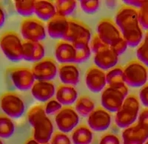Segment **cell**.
<instances>
[{
    "instance_id": "cell-19",
    "label": "cell",
    "mask_w": 148,
    "mask_h": 144,
    "mask_svg": "<svg viewBox=\"0 0 148 144\" xmlns=\"http://www.w3.org/2000/svg\"><path fill=\"white\" fill-rule=\"evenodd\" d=\"M95 66L102 70H109L116 66L119 61V55L108 47L94 55Z\"/></svg>"
},
{
    "instance_id": "cell-42",
    "label": "cell",
    "mask_w": 148,
    "mask_h": 144,
    "mask_svg": "<svg viewBox=\"0 0 148 144\" xmlns=\"http://www.w3.org/2000/svg\"><path fill=\"white\" fill-rule=\"evenodd\" d=\"M138 122L148 126V108H145L139 112Z\"/></svg>"
},
{
    "instance_id": "cell-24",
    "label": "cell",
    "mask_w": 148,
    "mask_h": 144,
    "mask_svg": "<svg viewBox=\"0 0 148 144\" xmlns=\"http://www.w3.org/2000/svg\"><path fill=\"white\" fill-rule=\"evenodd\" d=\"M34 14L42 22H48L56 15L55 2L47 0L36 1Z\"/></svg>"
},
{
    "instance_id": "cell-4",
    "label": "cell",
    "mask_w": 148,
    "mask_h": 144,
    "mask_svg": "<svg viewBox=\"0 0 148 144\" xmlns=\"http://www.w3.org/2000/svg\"><path fill=\"white\" fill-rule=\"evenodd\" d=\"M128 87L126 84L108 85L102 91L101 103L102 107L110 112H117L121 107L128 96Z\"/></svg>"
},
{
    "instance_id": "cell-25",
    "label": "cell",
    "mask_w": 148,
    "mask_h": 144,
    "mask_svg": "<svg viewBox=\"0 0 148 144\" xmlns=\"http://www.w3.org/2000/svg\"><path fill=\"white\" fill-rule=\"evenodd\" d=\"M92 130L86 125H80L73 131L71 138L73 144H90L92 141Z\"/></svg>"
},
{
    "instance_id": "cell-39",
    "label": "cell",
    "mask_w": 148,
    "mask_h": 144,
    "mask_svg": "<svg viewBox=\"0 0 148 144\" xmlns=\"http://www.w3.org/2000/svg\"><path fill=\"white\" fill-rule=\"evenodd\" d=\"M99 144H121V142L116 134L108 133L101 137Z\"/></svg>"
},
{
    "instance_id": "cell-17",
    "label": "cell",
    "mask_w": 148,
    "mask_h": 144,
    "mask_svg": "<svg viewBox=\"0 0 148 144\" xmlns=\"http://www.w3.org/2000/svg\"><path fill=\"white\" fill-rule=\"evenodd\" d=\"M22 58L27 61L36 62L44 59L45 47L40 42L22 41Z\"/></svg>"
},
{
    "instance_id": "cell-21",
    "label": "cell",
    "mask_w": 148,
    "mask_h": 144,
    "mask_svg": "<svg viewBox=\"0 0 148 144\" xmlns=\"http://www.w3.org/2000/svg\"><path fill=\"white\" fill-rule=\"evenodd\" d=\"M123 141L145 143L148 140V126L136 122L122 132Z\"/></svg>"
},
{
    "instance_id": "cell-18",
    "label": "cell",
    "mask_w": 148,
    "mask_h": 144,
    "mask_svg": "<svg viewBox=\"0 0 148 144\" xmlns=\"http://www.w3.org/2000/svg\"><path fill=\"white\" fill-rule=\"evenodd\" d=\"M56 87L52 81H36L31 87V93L34 98L40 102H47L56 94Z\"/></svg>"
},
{
    "instance_id": "cell-22",
    "label": "cell",
    "mask_w": 148,
    "mask_h": 144,
    "mask_svg": "<svg viewBox=\"0 0 148 144\" xmlns=\"http://www.w3.org/2000/svg\"><path fill=\"white\" fill-rule=\"evenodd\" d=\"M58 72L63 84L76 86L79 83L80 72L77 66L73 63L61 64L58 68Z\"/></svg>"
},
{
    "instance_id": "cell-9",
    "label": "cell",
    "mask_w": 148,
    "mask_h": 144,
    "mask_svg": "<svg viewBox=\"0 0 148 144\" xmlns=\"http://www.w3.org/2000/svg\"><path fill=\"white\" fill-rule=\"evenodd\" d=\"M14 87L20 91L31 89L36 81L32 70L26 67H14L7 70Z\"/></svg>"
},
{
    "instance_id": "cell-47",
    "label": "cell",
    "mask_w": 148,
    "mask_h": 144,
    "mask_svg": "<svg viewBox=\"0 0 148 144\" xmlns=\"http://www.w3.org/2000/svg\"><path fill=\"white\" fill-rule=\"evenodd\" d=\"M0 144H4L3 142H2V140H1V139H0Z\"/></svg>"
},
{
    "instance_id": "cell-11",
    "label": "cell",
    "mask_w": 148,
    "mask_h": 144,
    "mask_svg": "<svg viewBox=\"0 0 148 144\" xmlns=\"http://www.w3.org/2000/svg\"><path fill=\"white\" fill-rule=\"evenodd\" d=\"M79 115L71 106H64L55 116V122L60 132L68 133L78 126Z\"/></svg>"
},
{
    "instance_id": "cell-7",
    "label": "cell",
    "mask_w": 148,
    "mask_h": 144,
    "mask_svg": "<svg viewBox=\"0 0 148 144\" xmlns=\"http://www.w3.org/2000/svg\"><path fill=\"white\" fill-rule=\"evenodd\" d=\"M0 108L10 118L22 117L25 111V105L22 98L14 92H5L0 97Z\"/></svg>"
},
{
    "instance_id": "cell-34",
    "label": "cell",
    "mask_w": 148,
    "mask_h": 144,
    "mask_svg": "<svg viewBox=\"0 0 148 144\" xmlns=\"http://www.w3.org/2000/svg\"><path fill=\"white\" fill-rule=\"evenodd\" d=\"M80 6L86 14H94L99 8V2L98 0H82L80 1Z\"/></svg>"
},
{
    "instance_id": "cell-37",
    "label": "cell",
    "mask_w": 148,
    "mask_h": 144,
    "mask_svg": "<svg viewBox=\"0 0 148 144\" xmlns=\"http://www.w3.org/2000/svg\"><path fill=\"white\" fill-rule=\"evenodd\" d=\"M50 144H71V141L66 133L56 132L53 134Z\"/></svg>"
},
{
    "instance_id": "cell-6",
    "label": "cell",
    "mask_w": 148,
    "mask_h": 144,
    "mask_svg": "<svg viewBox=\"0 0 148 144\" xmlns=\"http://www.w3.org/2000/svg\"><path fill=\"white\" fill-rule=\"evenodd\" d=\"M123 69L125 84L127 87L138 88L146 84L148 80V69L139 61H130Z\"/></svg>"
},
{
    "instance_id": "cell-15",
    "label": "cell",
    "mask_w": 148,
    "mask_h": 144,
    "mask_svg": "<svg viewBox=\"0 0 148 144\" xmlns=\"http://www.w3.org/2000/svg\"><path fill=\"white\" fill-rule=\"evenodd\" d=\"M88 126L92 130L96 132L107 130L111 124L110 112L101 106L97 107L88 116Z\"/></svg>"
},
{
    "instance_id": "cell-29",
    "label": "cell",
    "mask_w": 148,
    "mask_h": 144,
    "mask_svg": "<svg viewBox=\"0 0 148 144\" xmlns=\"http://www.w3.org/2000/svg\"><path fill=\"white\" fill-rule=\"evenodd\" d=\"M56 14L68 18L76 9V1L75 0H58L55 2Z\"/></svg>"
},
{
    "instance_id": "cell-40",
    "label": "cell",
    "mask_w": 148,
    "mask_h": 144,
    "mask_svg": "<svg viewBox=\"0 0 148 144\" xmlns=\"http://www.w3.org/2000/svg\"><path fill=\"white\" fill-rule=\"evenodd\" d=\"M139 101L145 106L146 108H148V84L141 87L139 91Z\"/></svg>"
},
{
    "instance_id": "cell-23",
    "label": "cell",
    "mask_w": 148,
    "mask_h": 144,
    "mask_svg": "<svg viewBox=\"0 0 148 144\" xmlns=\"http://www.w3.org/2000/svg\"><path fill=\"white\" fill-rule=\"evenodd\" d=\"M56 99L62 105L68 106L77 101V90L74 86L61 84L56 90Z\"/></svg>"
},
{
    "instance_id": "cell-2",
    "label": "cell",
    "mask_w": 148,
    "mask_h": 144,
    "mask_svg": "<svg viewBox=\"0 0 148 144\" xmlns=\"http://www.w3.org/2000/svg\"><path fill=\"white\" fill-rule=\"evenodd\" d=\"M27 121L34 128L33 138L39 143H47L53 134V124L45 113L44 106L35 105L27 112Z\"/></svg>"
},
{
    "instance_id": "cell-8",
    "label": "cell",
    "mask_w": 148,
    "mask_h": 144,
    "mask_svg": "<svg viewBox=\"0 0 148 144\" xmlns=\"http://www.w3.org/2000/svg\"><path fill=\"white\" fill-rule=\"evenodd\" d=\"M20 31L24 40L41 42L46 37L44 22L36 17L24 18L21 22Z\"/></svg>"
},
{
    "instance_id": "cell-45",
    "label": "cell",
    "mask_w": 148,
    "mask_h": 144,
    "mask_svg": "<svg viewBox=\"0 0 148 144\" xmlns=\"http://www.w3.org/2000/svg\"><path fill=\"white\" fill-rule=\"evenodd\" d=\"M123 144H143L141 143L133 142V141H123Z\"/></svg>"
},
{
    "instance_id": "cell-30",
    "label": "cell",
    "mask_w": 148,
    "mask_h": 144,
    "mask_svg": "<svg viewBox=\"0 0 148 144\" xmlns=\"http://www.w3.org/2000/svg\"><path fill=\"white\" fill-rule=\"evenodd\" d=\"M107 84L108 85H118L125 84L124 69L121 66H116L106 73Z\"/></svg>"
},
{
    "instance_id": "cell-5",
    "label": "cell",
    "mask_w": 148,
    "mask_h": 144,
    "mask_svg": "<svg viewBox=\"0 0 148 144\" xmlns=\"http://www.w3.org/2000/svg\"><path fill=\"white\" fill-rule=\"evenodd\" d=\"M0 48L8 60L20 61L22 58V41L15 31H6L0 35Z\"/></svg>"
},
{
    "instance_id": "cell-38",
    "label": "cell",
    "mask_w": 148,
    "mask_h": 144,
    "mask_svg": "<svg viewBox=\"0 0 148 144\" xmlns=\"http://www.w3.org/2000/svg\"><path fill=\"white\" fill-rule=\"evenodd\" d=\"M110 47L119 55L121 54L124 53L126 51V50L128 47V44L126 41H125V39L122 37L121 39H120L119 40L117 41L116 43H114L113 44L110 46Z\"/></svg>"
},
{
    "instance_id": "cell-43",
    "label": "cell",
    "mask_w": 148,
    "mask_h": 144,
    "mask_svg": "<svg viewBox=\"0 0 148 144\" xmlns=\"http://www.w3.org/2000/svg\"><path fill=\"white\" fill-rule=\"evenodd\" d=\"M5 21V14L3 9L0 7V28L3 26Z\"/></svg>"
},
{
    "instance_id": "cell-1",
    "label": "cell",
    "mask_w": 148,
    "mask_h": 144,
    "mask_svg": "<svg viewBox=\"0 0 148 144\" xmlns=\"http://www.w3.org/2000/svg\"><path fill=\"white\" fill-rule=\"evenodd\" d=\"M115 22L128 47H138L143 41L144 33L138 22V10L128 5H123L116 14Z\"/></svg>"
},
{
    "instance_id": "cell-13",
    "label": "cell",
    "mask_w": 148,
    "mask_h": 144,
    "mask_svg": "<svg viewBox=\"0 0 148 144\" xmlns=\"http://www.w3.org/2000/svg\"><path fill=\"white\" fill-rule=\"evenodd\" d=\"M32 72L36 81H51L57 75L58 68L55 60L52 58H44L42 60L34 63Z\"/></svg>"
},
{
    "instance_id": "cell-32",
    "label": "cell",
    "mask_w": 148,
    "mask_h": 144,
    "mask_svg": "<svg viewBox=\"0 0 148 144\" xmlns=\"http://www.w3.org/2000/svg\"><path fill=\"white\" fill-rule=\"evenodd\" d=\"M138 60L148 67V40L145 39L138 45L136 51Z\"/></svg>"
},
{
    "instance_id": "cell-41",
    "label": "cell",
    "mask_w": 148,
    "mask_h": 144,
    "mask_svg": "<svg viewBox=\"0 0 148 144\" xmlns=\"http://www.w3.org/2000/svg\"><path fill=\"white\" fill-rule=\"evenodd\" d=\"M124 2L126 5L138 10L143 6H145V5H147L148 3V1H130V0H126V1H124Z\"/></svg>"
},
{
    "instance_id": "cell-46",
    "label": "cell",
    "mask_w": 148,
    "mask_h": 144,
    "mask_svg": "<svg viewBox=\"0 0 148 144\" xmlns=\"http://www.w3.org/2000/svg\"><path fill=\"white\" fill-rule=\"evenodd\" d=\"M145 39H147V40H148V30H147V31L146 34H145Z\"/></svg>"
},
{
    "instance_id": "cell-35",
    "label": "cell",
    "mask_w": 148,
    "mask_h": 144,
    "mask_svg": "<svg viewBox=\"0 0 148 144\" xmlns=\"http://www.w3.org/2000/svg\"><path fill=\"white\" fill-rule=\"evenodd\" d=\"M44 109L47 115H56L62 109V105L56 99H51L45 103L44 105Z\"/></svg>"
},
{
    "instance_id": "cell-31",
    "label": "cell",
    "mask_w": 148,
    "mask_h": 144,
    "mask_svg": "<svg viewBox=\"0 0 148 144\" xmlns=\"http://www.w3.org/2000/svg\"><path fill=\"white\" fill-rule=\"evenodd\" d=\"M73 45L76 49L75 63H82L89 59L91 55V50L89 43L81 42L73 44Z\"/></svg>"
},
{
    "instance_id": "cell-16",
    "label": "cell",
    "mask_w": 148,
    "mask_h": 144,
    "mask_svg": "<svg viewBox=\"0 0 148 144\" xmlns=\"http://www.w3.org/2000/svg\"><path fill=\"white\" fill-rule=\"evenodd\" d=\"M46 27L51 38L64 40L68 29V18L56 14L47 22Z\"/></svg>"
},
{
    "instance_id": "cell-12",
    "label": "cell",
    "mask_w": 148,
    "mask_h": 144,
    "mask_svg": "<svg viewBox=\"0 0 148 144\" xmlns=\"http://www.w3.org/2000/svg\"><path fill=\"white\" fill-rule=\"evenodd\" d=\"M97 34L100 39L109 46L122 38L121 31L116 25V22L109 18H102L99 22L97 25Z\"/></svg>"
},
{
    "instance_id": "cell-3",
    "label": "cell",
    "mask_w": 148,
    "mask_h": 144,
    "mask_svg": "<svg viewBox=\"0 0 148 144\" xmlns=\"http://www.w3.org/2000/svg\"><path fill=\"white\" fill-rule=\"evenodd\" d=\"M140 110L139 98L134 94L128 95L121 107L116 112L115 122L120 128L126 129L134 124L138 117Z\"/></svg>"
},
{
    "instance_id": "cell-26",
    "label": "cell",
    "mask_w": 148,
    "mask_h": 144,
    "mask_svg": "<svg viewBox=\"0 0 148 144\" xmlns=\"http://www.w3.org/2000/svg\"><path fill=\"white\" fill-rule=\"evenodd\" d=\"M74 109H76L79 115L88 117L91 112L95 109V103L89 96H81L76 101Z\"/></svg>"
},
{
    "instance_id": "cell-44",
    "label": "cell",
    "mask_w": 148,
    "mask_h": 144,
    "mask_svg": "<svg viewBox=\"0 0 148 144\" xmlns=\"http://www.w3.org/2000/svg\"><path fill=\"white\" fill-rule=\"evenodd\" d=\"M25 144H42V143H38L37 141H36L34 138H31V139H29L28 141L25 143ZM44 144H50V143H44Z\"/></svg>"
},
{
    "instance_id": "cell-33",
    "label": "cell",
    "mask_w": 148,
    "mask_h": 144,
    "mask_svg": "<svg viewBox=\"0 0 148 144\" xmlns=\"http://www.w3.org/2000/svg\"><path fill=\"white\" fill-rule=\"evenodd\" d=\"M90 47L91 52L94 54L97 53L99 51H102L104 49L110 47L109 45L106 44L102 40L99 38L97 33H95L91 38V40L90 42Z\"/></svg>"
},
{
    "instance_id": "cell-28",
    "label": "cell",
    "mask_w": 148,
    "mask_h": 144,
    "mask_svg": "<svg viewBox=\"0 0 148 144\" xmlns=\"http://www.w3.org/2000/svg\"><path fill=\"white\" fill-rule=\"evenodd\" d=\"M36 1L34 0H16L14 5L16 12L22 16L28 18L34 14Z\"/></svg>"
},
{
    "instance_id": "cell-36",
    "label": "cell",
    "mask_w": 148,
    "mask_h": 144,
    "mask_svg": "<svg viewBox=\"0 0 148 144\" xmlns=\"http://www.w3.org/2000/svg\"><path fill=\"white\" fill-rule=\"evenodd\" d=\"M138 22L143 30H148V3L138 10Z\"/></svg>"
},
{
    "instance_id": "cell-10",
    "label": "cell",
    "mask_w": 148,
    "mask_h": 144,
    "mask_svg": "<svg viewBox=\"0 0 148 144\" xmlns=\"http://www.w3.org/2000/svg\"><path fill=\"white\" fill-rule=\"evenodd\" d=\"M91 31L81 21L68 18V29L64 40L73 44L89 43L91 40Z\"/></svg>"
},
{
    "instance_id": "cell-27",
    "label": "cell",
    "mask_w": 148,
    "mask_h": 144,
    "mask_svg": "<svg viewBox=\"0 0 148 144\" xmlns=\"http://www.w3.org/2000/svg\"><path fill=\"white\" fill-rule=\"evenodd\" d=\"M15 132L14 123L8 115H0V138L7 139L11 137Z\"/></svg>"
},
{
    "instance_id": "cell-20",
    "label": "cell",
    "mask_w": 148,
    "mask_h": 144,
    "mask_svg": "<svg viewBox=\"0 0 148 144\" xmlns=\"http://www.w3.org/2000/svg\"><path fill=\"white\" fill-rule=\"evenodd\" d=\"M55 57L61 64L75 63L76 49L73 44L65 40H59L55 47Z\"/></svg>"
},
{
    "instance_id": "cell-48",
    "label": "cell",
    "mask_w": 148,
    "mask_h": 144,
    "mask_svg": "<svg viewBox=\"0 0 148 144\" xmlns=\"http://www.w3.org/2000/svg\"><path fill=\"white\" fill-rule=\"evenodd\" d=\"M144 144H148V140H147V141L146 142H145V143H144Z\"/></svg>"
},
{
    "instance_id": "cell-14",
    "label": "cell",
    "mask_w": 148,
    "mask_h": 144,
    "mask_svg": "<svg viewBox=\"0 0 148 144\" xmlns=\"http://www.w3.org/2000/svg\"><path fill=\"white\" fill-rule=\"evenodd\" d=\"M85 82L89 90L99 93L104 90L107 84L106 73L96 66H92L86 72Z\"/></svg>"
}]
</instances>
